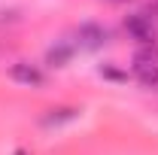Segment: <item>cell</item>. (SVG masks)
<instances>
[{
  "instance_id": "cell-3",
  "label": "cell",
  "mask_w": 158,
  "mask_h": 155,
  "mask_svg": "<svg viewBox=\"0 0 158 155\" xmlns=\"http://www.w3.org/2000/svg\"><path fill=\"white\" fill-rule=\"evenodd\" d=\"M125 31H128L131 40H137L140 46H155V40H158L155 19H152L149 12H134V15H128V19H125Z\"/></svg>"
},
{
  "instance_id": "cell-4",
  "label": "cell",
  "mask_w": 158,
  "mask_h": 155,
  "mask_svg": "<svg viewBox=\"0 0 158 155\" xmlns=\"http://www.w3.org/2000/svg\"><path fill=\"white\" fill-rule=\"evenodd\" d=\"M9 79L24 85V88H43L46 85V70L40 64H31V61H15L9 67Z\"/></svg>"
},
{
  "instance_id": "cell-1",
  "label": "cell",
  "mask_w": 158,
  "mask_h": 155,
  "mask_svg": "<svg viewBox=\"0 0 158 155\" xmlns=\"http://www.w3.org/2000/svg\"><path fill=\"white\" fill-rule=\"evenodd\" d=\"M131 73L146 88L158 85V43L155 46H140L137 52L131 55Z\"/></svg>"
},
{
  "instance_id": "cell-7",
  "label": "cell",
  "mask_w": 158,
  "mask_h": 155,
  "mask_svg": "<svg viewBox=\"0 0 158 155\" xmlns=\"http://www.w3.org/2000/svg\"><path fill=\"white\" fill-rule=\"evenodd\" d=\"M98 73H100L103 79H113V82H128V73H122V70H116L113 64H103V67H100Z\"/></svg>"
},
{
  "instance_id": "cell-6",
  "label": "cell",
  "mask_w": 158,
  "mask_h": 155,
  "mask_svg": "<svg viewBox=\"0 0 158 155\" xmlns=\"http://www.w3.org/2000/svg\"><path fill=\"white\" fill-rule=\"evenodd\" d=\"M76 116H79L76 107H58V110H49L46 116L40 119V125H43V128H61L64 122H73Z\"/></svg>"
},
{
  "instance_id": "cell-5",
  "label": "cell",
  "mask_w": 158,
  "mask_h": 155,
  "mask_svg": "<svg viewBox=\"0 0 158 155\" xmlns=\"http://www.w3.org/2000/svg\"><path fill=\"white\" fill-rule=\"evenodd\" d=\"M76 55V46H73V40H55V46H49L46 49V64L49 67H67L70 61Z\"/></svg>"
},
{
  "instance_id": "cell-2",
  "label": "cell",
  "mask_w": 158,
  "mask_h": 155,
  "mask_svg": "<svg viewBox=\"0 0 158 155\" xmlns=\"http://www.w3.org/2000/svg\"><path fill=\"white\" fill-rule=\"evenodd\" d=\"M73 46L76 49H82V52H98V49H103V46H110V31L103 27V24H98V21H82L76 27V34H73Z\"/></svg>"
},
{
  "instance_id": "cell-8",
  "label": "cell",
  "mask_w": 158,
  "mask_h": 155,
  "mask_svg": "<svg viewBox=\"0 0 158 155\" xmlns=\"http://www.w3.org/2000/svg\"><path fill=\"white\" fill-rule=\"evenodd\" d=\"M110 3H128V0H110Z\"/></svg>"
}]
</instances>
